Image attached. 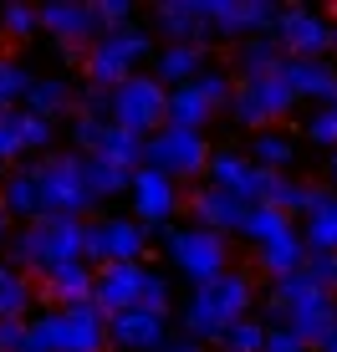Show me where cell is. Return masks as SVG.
Listing matches in <instances>:
<instances>
[{
    "mask_svg": "<svg viewBox=\"0 0 337 352\" xmlns=\"http://www.w3.org/2000/svg\"><path fill=\"white\" fill-rule=\"evenodd\" d=\"M82 261V220L72 214H41L10 240V271H46V265Z\"/></svg>",
    "mask_w": 337,
    "mask_h": 352,
    "instance_id": "cell-1",
    "label": "cell"
},
{
    "mask_svg": "<svg viewBox=\"0 0 337 352\" xmlns=\"http://www.w3.org/2000/svg\"><path fill=\"white\" fill-rule=\"evenodd\" d=\"M246 311H250V276L225 271L220 281L199 286L195 296H189V307H184V332L195 337V342H199V337H215V342H220V332H225V327H235Z\"/></svg>",
    "mask_w": 337,
    "mask_h": 352,
    "instance_id": "cell-2",
    "label": "cell"
},
{
    "mask_svg": "<svg viewBox=\"0 0 337 352\" xmlns=\"http://www.w3.org/2000/svg\"><path fill=\"white\" fill-rule=\"evenodd\" d=\"M143 168H159L164 179H199L210 168V143L204 133L189 128H159L153 138H143Z\"/></svg>",
    "mask_w": 337,
    "mask_h": 352,
    "instance_id": "cell-3",
    "label": "cell"
},
{
    "mask_svg": "<svg viewBox=\"0 0 337 352\" xmlns=\"http://www.w3.org/2000/svg\"><path fill=\"white\" fill-rule=\"evenodd\" d=\"M36 189H41V214H82L92 210V194L82 184V153H52L36 164Z\"/></svg>",
    "mask_w": 337,
    "mask_h": 352,
    "instance_id": "cell-4",
    "label": "cell"
},
{
    "mask_svg": "<svg viewBox=\"0 0 337 352\" xmlns=\"http://www.w3.org/2000/svg\"><path fill=\"white\" fill-rule=\"evenodd\" d=\"M164 102H168V92L159 87V82L133 72L128 82L113 87V113H107V123L133 133V138H153V133L164 128Z\"/></svg>",
    "mask_w": 337,
    "mask_h": 352,
    "instance_id": "cell-5",
    "label": "cell"
},
{
    "mask_svg": "<svg viewBox=\"0 0 337 352\" xmlns=\"http://www.w3.org/2000/svg\"><path fill=\"white\" fill-rule=\"evenodd\" d=\"M143 56H149V31H138V26L98 36L92 52L82 56V62H87V87H107V92H113L118 82L133 77V67L143 62Z\"/></svg>",
    "mask_w": 337,
    "mask_h": 352,
    "instance_id": "cell-6",
    "label": "cell"
},
{
    "mask_svg": "<svg viewBox=\"0 0 337 352\" xmlns=\"http://www.w3.org/2000/svg\"><path fill=\"white\" fill-rule=\"evenodd\" d=\"M143 250H149V240H143V225L133 214L82 225V265L98 261V271L102 265H133V261H143Z\"/></svg>",
    "mask_w": 337,
    "mask_h": 352,
    "instance_id": "cell-7",
    "label": "cell"
},
{
    "mask_svg": "<svg viewBox=\"0 0 337 352\" xmlns=\"http://www.w3.org/2000/svg\"><path fill=\"white\" fill-rule=\"evenodd\" d=\"M164 250H168V261L179 265V271L199 286H210V281H220L225 276V261H230V250H225V240L215 235V230H168V240H164Z\"/></svg>",
    "mask_w": 337,
    "mask_h": 352,
    "instance_id": "cell-8",
    "label": "cell"
},
{
    "mask_svg": "<svg viewBox=\"0 0 337 352\" xmlns=\"http://www.w3.org/2000/svg\"><path fill=\"white\" fill-rule=\"evenodd\" d=\"M276 46H281V56L327 62V52L337 46V26L307 6H281V16H276Z\"/></svg>",
    "mask_w": 337,
    "mask_h": 352,
    "instance_id": "cell-9",
    "label": "cell"
},
{
    "mask_svg": "<svg viewBox=\"0 0 337 352\" xmlns=\"http://www.w3.org/2000/svg\"><path fill=\"white\" fill-rule=\"evenodd\" d=\"M128 194H133V220L143 225V240H168V214L179 204L174 179H164L159 168H133Z\"/></svg>",
    "mask_w": 337,
    "mask_h": 352,
    "instance_id": "cell-10",
    "label": "cell"
},
{
    "mask_svg": "<svg viewBox=\"0 0 337 352\" xmlns=\"http://www.w3.org/2000/svg\"><path fill=\"white\" fill-rule=\"evenodd\" d=\"M292 107H296V92L281 82V72H276V77H261V82H240L235 97H230V113L246 128H266L276 118H286Z\"/></svg>",
    "mask_w": 337,
    "mask_h": 352,
    "instance_id": "cell-11",
    "label": "cell"
},
{
    "mask_svg": "<svg viewBox=\"0 0 337 352\" xmlns=\"http://www.w3.org/2000/svg\"><path fill=\"white\" fill-rule=\"evenodd\" d=\"M36 16H41V26L52 31L56 41H67V52H92V41L102 36L87 0H52V6H41Z\"/></svg>",
    "mask_w": 337,
    "mask_h": 352,
    "instance_id": "cell-12",
    "label": "cell"
},
{
    "mask_svg": "<svg viewBox=\"0 0 337 352\" xmlns=\"http://www.w3.org/2000/svg\"><path fill=\"white\" fill-rule=\"evenodd\" d=\"M204 10H210L215 36H266L281 16V6L271 0H204Z\"/></svg>",
    "mask_w": 337,
    "mask_h": 352,
    "instance_id": "cell-13",
    "label": "cell"
},
{
    "mask_svg": "<svg viewBox=\"0 0 337 352\" xmlns=\"http://www.w3.org/2000/svg\"><path fill=\"white\" fill-rule=\"evenodd\" d=\"M143 281H149L143 261H133V265H102V271L92 276V307H98L102 317H118V311L138 307Z\"/></svg>",
    "mask_w": 337,
    "mask_h": 352,
    "instance_id": "cell-14",
    "label": "cell"
},
{
    "mask_svg": "<svg viewBox=\"0 0 337 352\" xmlns=\"http://www.w3.org/2000/svg\"><path fill=\"white\" fill-rule=\"evenodd\" d=\"M153 26L168 36V46H204L215 36L204 0H164V6L153 10Z\"/></svg>",
    "mask_w": 337,
    "mask_h": 352,
    "instance_id": "cell-15",
    "label": "cell"
},
{
    "mask_svg": "<svg viewBox=\"0 0 337 352\" xmlns=\"http://www.w3.org/2000/svg\"><path fill=\"white\" fill-rule=\"evenodd\" d=\"M107 342H118L128 352H153V347L168 342L164 317H153V311H143V307H128V311H118V317H107Z\"/></svg>",
    "mask_w": 337,
    "mask_h": 352,
    "instance_id": "cell-16",
    "label": "cell"
},
{
    "mask_svg": "<svg viewBox=\"0 0 337 352\" xmlns=\"http://www.w3.org/2000/svg\"><path fill=\"white\" fill-rule=\"evenodd\" d=\"M281 82L302 97H322L327 107H337V67L332 62H307V56H286L281 62Z\"/></svg>",
    "mask_w": 337,
    "mask_h": 352,
    "instance_id": "cell-17",
    "label": "cell"
},
{
    "mask_svg": "<svg viewBox=\"0 0 337 352\" xmlns=\"http://www.w3.org/2000/svg\"><path fill=\"white\" fill-rule=\"evenodd\" d=\"M107 347V317L92 301L62 307V352H102Z\"/></svg>",
    "mask_w": 337,
    "mask_h": 352,
    "instance_id": "cell-18",
    "label": "cell"
},
{
    "mask_svg": "<svg viewBox=\"0 0 337 352\" xmlns=\"http://www.w3.org/2000/svg\"><path fill=\"white\" fill-rule=\"evenodd\" d=\"M332 322H337V296L332 291H312V296L286 307V332H296L307 347H317V337L327 332Z\"/></svg>",
    "mask_w": 337,
    "mask_h": 352,
    "instance_id": "cell-19",
    "label": "cell"
},
{
    "mask_svg": "<svg viewBox=\"0 0 337 352\" xmlns=\"http://www.w3.org/2000/svg\"><path fill=\"white\" fill-rule=\"evenodd\" d=\"M189 210H195L199 230H215V235H225V230H240V225H246V204H240L230 189H215V184H204L195 199H189Z\"/></svg>",
    "mask_w": 337,
    "mask_h": 352,
    "instance_id": "cell-20",
    "label": "cell"
},
{
    "mask_svg": "<svg viewBox=\"0 0 337 352\" xmlns=\"http://www.w3.org/2000/svg\"><path fill=\"white\" fill-rule=\"evenodd\" d=\"M36 281L52 301H62V307H77V301H92V265L82 261H67V265H46V271H36Z\"/></svg>",
    "mask_w": 337,
    "mask_h": 352,
    "instance_id": "cell-21",
    "label": "cell"
},
{
    "mask_svg": "<svg viewBox=\"0 0 337 352\" xmlns=\"http://www.w3.org/2000/svg\"><path fill=\"white\" fill-rule=\"evenodd\" d=\"M199 72H204V46H164V52L153 56L149 77L159 82L164 92H174V87H189Z\"/></svg>",
    "mask_w": 337,
    "mask_h": 352,
    "instance_id": "cell-22",
    "label": "cell"
},
{
    "mask_svg": "<svg viewBox=\"0 0 337 352\" xmlns=\"http://www.w3.org/2000/svg\"><path fill=\"white\" fill-rule=\"evenodd\" d=\"M0 210L10 220H41V189H36V164L16 168V174L0 184Z\"/></svg>",
    "mask_w": 337,
    "mask_h": 352,
    "instance_id": "cell-23",
    "label": "cell"
},
{
    "mask_svg": "<svg viewBox=\"0 0 337 352\" xmlns=\"http://www.w3.org/2000/svg\"><path fill=\"white\" fill-rule=\"evenodd\" d=\"M67 107H72V82H62V77H31L26 97H21V113L46 118V123H56Z\"/></svg>",
    "mask_w": 337,
    "mask_h": 352,
    "instance_id": "cell-24",
    "label": "cell"
},
{
    "mask_svg": "<svg viewBox=\"0 0 337 352\" xmlns=\"http://www.w3.org/2000/svg\"><path fill=\"white\" fill-rule=\"evenodd\" d=\"M210 113L215 107L199 97V87L189 82V87H174L168 92V102H164V128H189V133H199L204 123H210Z\"/></svg>",
    "mask_w": 337,
    "mask_h": 352,
    "instance_id": "cell-25",
    "label": "cell"
},
{
    "mask_svg": "<svg viewBox=\"0 0 337 352\" xmlns=\"http://www.w3.org/2000/svg\"><path fill=\"white\" fill-rule=\"evenodd\" d=\"M281 62H286V56H281V46H276V36H250V41L235 52V67H240V77H246V82L276 77Z\"/></svg>",
    "mask_w": 337,
    "mask_h": 352,
    "instance_id": "cell-26",
    "label": "cell"
},
{
    "mask_svg": "<svg viewBox=\"0 0 337 352\" xmlns=\"http://www.w3.org/2000/svg\"><path fill=\"white\" fill-rule=\"evenodd\" d=\"M256 250H261V265H266L276 281L307 265V245H302V235H296V230H286V235H276V240H266V245H256Z\"/></svg>",
    "mask_w": 337,
    "mask_h": 352,
    "instance_id": "cell-27",
    "label": "cell"
},
{
    "mask_svg": "<svg viewBox=\"0 0 337 352\" xmlns=\"http://www.w3.org/2000/svg\"><path fill=\"white\" fill-rule=\"evenodd\" d=\"M302 245H307V256H337V194L322 204L317 214H307Z\"/></svg>",
    "mask_w": 337,
    "mask_h": 352,
    "instance_id": "cell-28",
    "label": "cell"
},
{
    "mask_svg": "<svg viewBox=\"0 0 337 352\" xmlns=\"http://www.w3.org/2000/svg\"><path fill=\"white\" fill-rule=\"evenodd\" d=\"M92 159H107V164H118V168H143V138H133V133H123V128H113L107 123V133H102V143H98V153Z\"/></svg>",
    "mask_w": 337,
    "mask_h": 352,
    "instance_id": "cell-29",
    "label": "cell"
},
{
    "mask_svg": "<svg viewBox=\"0 0 337 352\" xmlns=\"http://www.w3.org/2000/svg\"><path fill=\"white\" fill-rule=\"evenodd\" d=\"M31 296H36V286L0 261V322H21V311L31 307Z\"/></svg>",
    "mask_w": 337,
    "mask_h": 352,
    "instance_id": "cell-30",
    "label": "cell"
},
{
    "mask_svg": "<svg viewBox=\"0 0 337 352\" xmlns=\"http://www.w3.org/2000/svg\"><path fill=\"white\" fill-rule=\"evenodd\" d=\"M128 168H118V164H107V159H82V184H87L92 199H107V194H123L128 189Z\"/></svg>",
    "mask_w": 337,
    "mask_h": 352,
    "instance_id": "cell-31",
    "label": "cell"
},
{
    "mask_svg": "<svg viewBox=\"0 0 337 352\" xmlns=\"http://www.w3.org/2000/svg\"><path fill=\"white\" fill-rule=\"evenodd\" d=\"M240 230H246L256 245H266V240L286 235V230H296V225H292V214L271 210V204H250V210H246V225H240Z\"/></svg>",
    "mask_w": 337,
    "mask_h": 352,
    "instance_id": "cell-32",
    "label": "cell"
},
{
    "mask_svg": "<svg viewBox=\"0 0 337 352\" xmlns=\"http://www.w3.org/2000/svg\"><path fill=\"white\" fill-rule=\"evenodd\" d=\"M21 352H62V311H41V317H31Z\"/></svg>",
    "mask_w": 337,
    "mask_h": 352,
    "instance_id": "cell-33",
    "label": "cell"
},
{
    "mask_svg": "<svg viewBox=\"0 0 337 352\" xmlns=\"http://www.w3.org/2000/svg\"><path fill=\"white\" fill-rule=\"evenodd\" d=\"M204 174H210L215 189H230L235 199H240V184H246V174H250V159H240V153H215ZM246 210H250V204H246Z\"/></svg>",
    "mask_w": 337,
    "mask_h": 352,
    "instance_id": "cell-34",
    "label": "cell"
},
{
    "mask_svg": "<svg viewBox=\"0 0 337 352\" xmlns=\"http://www.w3.org/2000/svg\"><path fill=\"white\" fill-rule=\"evenodd\" d=\"M220 347L225 352H261V347H266V327H261L256 317H240L235 327L220 332Z\"/></svg>",
    "mask_w": 337,
    "mask_h": 352,
    "instance_id": "cell-35",
    "label": "cell"
},
{
    "mask_svg": "<svg viewBox=\"0 0 337 352\" xmlns=\"http://www.w3.org/2000/svg\"><path fill=\"white\" fill-rule=\"evenodd\" d=\"M26 87H31L26 67L10 62V56H0V113H16V102L26 97Z\"/></svg>",
    "mask_w": 337,
    "mask_h": 352,
    "instance_id": "cell-36",
    "label": "cell"
},
{
    "mask_svg": "<svg viewBox=\"0 0 337 352\" xmlns=\"http://www.w3.org/2000/svg\"><path fill=\"white\" fill-rule=\"evenodd\" d=\"M292 159H296V148L281 138V133H261V138H256V164H261V168L281 174V168L292 164Z\"/></svg>",
    "mask_w": 337,
    "mask_h": 352,
    "instance_id": "cell-37",
    "label": "cell"
},
{
    "mask_svg": "<svg viewBox=\"0 0 337 352\" xmlns=\"http://www.w3.org/2000/svg\"><path fill=\"white\" fill-rule=\"evenodd\" d=\"M195 87H199V97H204L210 107H230V97H235L230 77H225V72H210V67H204L199 77H195Z\"/></svg>",
    "mask_w": 337,
    "mask_h": 352,
    "instance_id": "cell-38",
    "label": "cell"
},
{
    "mask_svg": "<svg viewBox=\"0 0 337 352\" xmlns=\"http://www.w3.org/2000/svg\"><path fill=\"white\" fill-rule=\"evenodd\" d=\"M92 16H98L102 36H113V31H128V16H133V6H128V0H92Z\"/></svg>",
    "mask_w": 337,
    "mask_h": 352,
    "instance_id": "cell-39",
    "label": "cell"
},
{
    "mask_svg": "<svg viewBox=\"0 0 337 352\" xmlns=\"http://www.w3.org/2000/svg\"><path fill=\"white\" fill-rule=\"evenodd\" d=\"M0 26H6L10 36H31L36 26H41V16H36V6H21V0H10V6L0 10Z\"/></svg>",
    "mask_w": 337,
    "mask_h": 352,
    "instance_id": "cell-40",
    "label": "cell"
},
{
    "mask_svg": "<svg viewBox=\"0 0 337 352\" xmlns=\"http://www.w3.org/2000/svg\"><path fill=\"white\" fill-rule=\"evenodd\" d=\"M102 133H107V123H98V118H72V143L82 148V159H92V153H98Z\"/></svg>",
    "mask_w": 337,
    "mask_h": 352,
    "instance_id": "cell-41",
    "label": "cell"
},
{
    "mask_svg": "<svg viewBox=\"0 0 337 352\" xmlns=\"http://www.w3.org/2000/svg\"><path fill=\"white\" fill-rule=\"evenodd\" d=\"M21 153H26V143H21V123H16V113H0V164H16Z\"/></svg>",
    "mask_w": 337,
    "mask_h": 352,
    "instance_id": "cell-42",
    "label": "cell"
},
{
    "mask_svg": "<svg viewBox=\"0 0 337 352\" xmlns=\"http://www.w3.org/2000/svg\"><path fill=\"white\" fill-rule=\"evenodd\" d=\"M16 123H21V143H26V148H52V123H46V118H31V113L16 107Z\"/></svg>",
    "mask_w": 337,
    "mask_h": 352,
    "instance_id": "cell-43",
    "label": "cell"
},
{
    "mask_svg": "<svg viewBox=\"0 0 337 352\" xmlns=\"http://www.w3.org/2000/svg\"><path fill=\"white\" fill-rule=\"evenodd\" d=\"M107 113H113V92H107V87H87L77 97V118H98V123H107Z\"/></svg>",
    "mask_w": 337,
    "mask_h": 352,
    "instance_id": "cell-44",
    "label": "cell"
},
{
    "mask_svg": "<svg viewBox=\"0 0 337 352\" xmlns=\"http://www.w3.org/2000/svg\"><path fill=\"white\" fill-rule=\"evenodd\" d=\"M138 307H143V311H153V317H168V281H164V276H153V271H149Z\"/></svg>",
    "mask_w": 337,
    "mask_h": 352,
    "instance_id": "cell-45",
    "label": "cell"
},
{
    "mask_svg": "<svg viewBox=\"0 0 337 352\" xmlns=\"http://www.w3.org/2000/svg\"><path fill=\"white\" fill-rule=\"evenodd\" d=\"M307 133H312V143H322V148H337V107H322V113L307 123Z\"/></svg>",
    "mask_w": 337,
    "mask_h": 352,
    "instance_id": "cell-46",
    "label": "cell"
},
{
    "mask_svg": "<svg viewBox=\"0 0 337 352\" xmlns=\"http://www.w3.org/2000/svg\"><path fill=\"white\" fill-rule=\"evenodd\" d=\"M307 276L322 291H332V296H337V256H307Z\"/></svg>",
    "mask_w": 337,
    "mask_h": 352,
    "instance_id": "cell-47",
    "label": "cell"
},
{
    "mask_svg": "<svg viewBox=\"0 0 337 352\" xmlns=\"http://www.w3.org/2000/svg\"><path fill=\"white\" fill-rule=\"evenodd\" d=\"M261 352H307V342L281 327V332H266V347H261Z\"/></svg>",
    "mask_w": 337,
    "mask_h": 352,
    "instance_id": "cell-48",
    "label": "cell"
},
{
    "mask_svg": "<svg viewBox=\"0 0 337 352\" xmlns=\"http://www.w3.org/2000/svg\"><path fill=\"white\" fill-rule=\"evenodd\" d=\"M26 342V322H0V352H21Z\"/></svg>",
    "mask_w": 337,
    "mask_h": 352,
    "instance_id": "cell-49",
    "label": "cell"
},
{
    "mask_svg": "<svg viewBox=\"0 0 337 352\" xmlns=\"http://www.w3.org/2000/svg\"><path fill=\"white\" fill-rule=\"evenodd\" d=\"M153 352H199L195 337H174V342H164V347H153Z\"/></svg>",
    "mask_w": 337,
    "mask_h": 352,
    "instance_id": "cell-50",
    "label": "cell"
},
{
    "mask_svg": "<svg viewBox=\"0 0 337 352\" xmlns=\"http://www.w3.org/2000/svg\"><path fill=\"white\" fill-rule=\"evenodd\" d=\"M317 347H322V352H337V322H332V327H327V332H322V337H317Z\"/></svg>",
    "mask_w": 337,
    "mask_h": 352,
    "instance_id": "cell-51",
    "label": "cell"
},
{
    "mask_svg": "<svg viewBox=\"0 0 337 352\" xmlns=\"http://www.w3.org/2000/svg\"><path fill=\"white\" fill-rule=\"evenodd\" d=\"M327 179H337V148H332V159H327Z\"/></svg>",
    "mask_w": 337,
    "mask_h": 352,
    "instance_id": "cell-52",
    "label": "cell"
},
{
    "mask_svg": "<svg viewBox=\"0 0 337 352\" xmlns=\"http://www.w3.org/2000/svg\"><path fill=\"white\" fill-rule=\"evenodd\" d=\"M6 220H10V214H6V210H0V235H6Z\"/></svg>",
    "mask_w": 337,
    "mask_h": 352,
    "instance_id": "cell-53",
    "label": "cell"
},
{
    "mask_svg": "<svg viewBox=\"0 0 337 352\" xmlns=\"http://www.w3.org/2000/svg\"><path fill=\"white\" fill-rule=\"evenodd\" d=\"M332 16H337V10H332Z\"/></svg>",
    "mask_w": 337,
    "mask_h": 352,
    "instance_id": "cell-54",
    "label": "cell"
}]
</instances>
